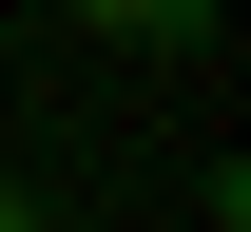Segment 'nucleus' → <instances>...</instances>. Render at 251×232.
<instances>
[{
	"label": "nucleus",
	"mask_w": 251,
	"mask_h": 232,
	"mask_svg": "<svg viewBox=\"0 0 251 232\" xmlns=\"http://www.w3.org/2000/svg\"><path fill=\"white\" fill-rule=\"evenodd\" d=\"M0 232H39V194H20V174H0Z\"/></svg>",
	"instance_id": "f257e3e1"
}]
</instances>
